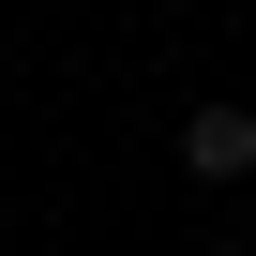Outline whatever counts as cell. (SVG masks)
<instances>
[{
    "instance_id": "cell-1",
    "label": "cell",
    "mask_w": 256,
    "mask_h": 256,
    "mask_svg": "<svg viewBox=\"0 0 256 256\" xmlns=\"http://www.w3.org/2000/svg\"><path fill=\"white\" fill-rule=\"evenodd\" d=\"M181 166L196 181H256V106H196L181 120Z\"/></svg>"
},
{
    "instance_id": "cell-2",
    "label": "cell",
    "mask_w": 256,
    "mask_h": 256,
    "mask_svg": "<svg viewBox=\"0 0 256 256\" xmlns=\"http://www.w3.org/2000/svg\"><path fill=\"white\" fill-rule=\"evenodd\" d=\"M211 256H256V241H211Z\"/></svg>"
}]
</instances>
